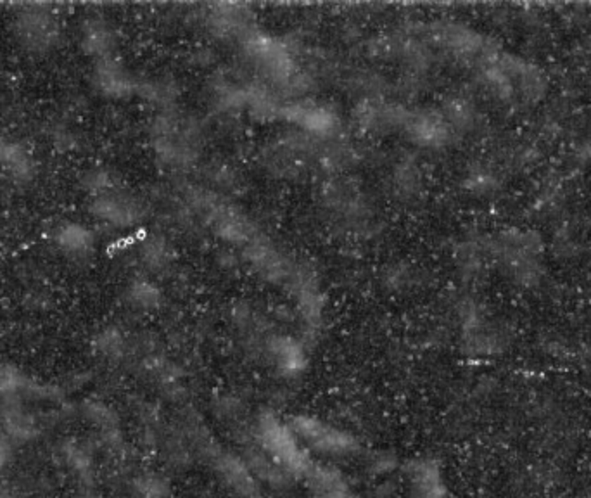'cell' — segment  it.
Wrapping results in <instances>:
<instances>
[{
    "instance_id": "cell-18",
    "label": "cell",
    "mask_w": 591,
    "mask_h": 498,
    "mask_svg": "<svg viewBox=\"0 0 591 498\" xmlns=\"http://www.w3.org/2000/svg\"><path fill=\"white\" fill-rule=\"evenodd\" d=\"M86 498H97V497H86Z\"/></svg>"
},
{
    "instance_id": "cell-5",
    "label": "cell",
    "mask_w": 591,
    "mask_h": 498,
    "mask_svg": "<svg viewBox=\"0 0 591 498\" xmlns=\"http://www.w3.org/2000/svg\"><path fill=\"white\" fill-rule=\"evenodd\" d=\"M311 486L317 498H356L341 476L329 469H315L311 473Z\"/></svg>"
},
{
    "instance_id": "cell-6",
    "label": "cell",
    "mask_w": 591,
    "mask_h": 498,
    "mask_svg": "<svg viewBox=\"0 0 591 498\" xmlns=\"http://www.w3.org/2000/svg\"><path fill=\"white\" fill-rule=\"evenodd\" d=\"M21 30L25 32V39L32 40L30 44H35L37 47L48 44V40L54 35V21L47 13L37 11V13H28L22 16Z\"/></svg>"
},
{
    "instance_id": "cell-16",
    "label": "cell",
    "mask_w": 591,
    "mask_h": 498,
    "mask_svg": "<svg viewBox=\"0 0 591 498\" xmlns=\"http://www.w3.org/2000/svg\"><path fill=\"white\" fill-rule=\"evenodd\" d=\"M86 44L93 49L96 52H103L109 49V44H111V37H109L108 30H104L103 26H93L89 33H86Z\"/></svg>"
},
{
    "instance_id": "cell-8",
    "label": "cell",
    "mask_w": 591,
    "mask_h": 498,
    "mask_svg": "<svg viewBox=\"0 0 591 498\" xmlns=\"http://www.w3.org/2000/svg\"><path fill=\"white\" fill-rule=\"evenodd\" d=\"M135 495L138 498H168L169 485L157 474H142L134 481Z\"/></svg>"
},
{
    "instance_id": "cell-7",
    "label": "cell",
    "mask_w": 591,
    "mask_h": 498,
    "mask_svg": "<svg viewBox=\"0 0 591 498\" xmlns=\"http://www.w3.org/2000/svg\"><path fill=\"white\" fill-rule=\"evenodd\" d=\"M97 210L104 218L111 220L112 224H131L135 220V208L128 205L126 201L115 198L100 199L97 203Z\"/></svg>"
},
{
    "instance_id": "cell-15",
    "label": "cell",
    "mask_w": 591,
    "mask_h": 498,
    "mask_svg": "<svg viewBox=\"0 0 591 498\" xmlns=\"http://www.w3.org/2000/svg\"><path fill=\"white\" fill-rule=\"evenodd\" d=\"M100 83L108 87V90H111V92H119L126 85V80L122 70L115 66H106L100 71Z\"/></svg>"
},
{
    "instance_id": "cell-3",
    "label": "cell",
    "mask_w": 591,
    "mask_h": 498,
    "mask_svg": "<svg viewBox=\"0 0 591 498\" xmlns=\"http://www.w3.org/2000/svg\"><path fill=\"white\" fill-rule=\"evenodd\" d=\"M213 456L218 474L230 486L233 492L247 498L258 497V481H256V476L251 473L246 462H242V460H239L235 455L230 454H213Z\"/></svg>"
},
{
    "instance_id": "cell-12",
    "label": "cell",
    "mask_w": 591,
    "mask_h": 498,
    "mask_svg": "<svg viewBox=\"0 0 591 498\" xmlns=\"http://www.w3.org/2000/svg\"><path fill=\"white\" fill-rule=\"evenodd\" d=\"M130 296L134 300V303L137 307L142 308H150L156 307L157 301H160V293L149 282H137L134 288L130 289Z\"/></svg>"
},
{
    "instance_id": "cell-10",
    "label": "cell",
    "mask_w": 591,
    "mask_h": 498,
    "mask_svg": "<svg viewBox=\"0 0 591 498\" xmlns=\"http://www.w3.org/2000/svg\"><path fill=\"white\" fill-rule=\"evenodd\" d=\"M63 452L66 464H70L78 473H86V471L90 469V466H92V459H90L89 452H86L82 445L74 443V441H70V443L64 445Z\"/></svg>"
},
{
    "instance_id": "cell-11",
    "label": "cell",
    "mask_w": 591,
    "mask_h": 498,
    "mask_svg": "<svg viewBox=\"0 0 591 498\" xmlns=\"http://www.w3.org/2000/svg\"><path fill=\"white\" fill-rule=\"evenodd\" d=\"M275 355H277V360L280 362V365H284L285 369H299L301 362H303V353L297 348L296 343L292 341H278L275 345Z\"/></svg>"
},
{
    "instance_id": "cell-4",
    "label": "cell",
    "mask_w": 591,
    "mask_h": 498,
    "mask_svg": "<svg viewBox=\"0 0 591 498\" xmlns=\"http://www.w3.org/2000/svg\"><path fill=\"white\" fill-rule=\"evenodd\" d=\"M247 467L254 476L272 483L273 486H284L289 481V471L282 467L268 452L251 450L247 454Z\"/></svg>"
},
{
    "instance_id": "cell-14",
    "label": "cell",
    "mask_w": 591,
    "mask_h": 498,
    "mask_svg": "<svg viewBox=\"0 0 591 498\" xmlns=\"http://www.w3.org/2000/svg\"><path fill=\"white\" fill-rule=\"evenodd\" d=\"M86 417L92 422H96L97 426H100L103 429H115L116 426V415L112 414V410L109 407L103 405V403H90L86 407Z\"/></svg>"
},
{
    "instance_id": "cell-2",
    "label": "cell",
    "mask_w": 591,
    "mask_h": 498,
    "mask_svg": "<svg viewBox=\"0 0 591 498\" xmlns=\"http://www.w3.org/2000/svg\"><path fill=\"white\" fill-rule=\"evenodd\" d=\"M294 431L301 435L306 441H310L315 448L323 452H332V454H344L351 452L355 447L353 438L346 436L344 433L337 429L329 428L315 419L299 417L294 421Z\"/></svg>"
},
{
    "instance_id": "cell-9",
    "label": "cell",
    "mask_w": 591,
    "mask_h": 498,
    "mask_svg": "<svg viewBox=\"0 0 591 498\" xmlns=\"http://www.w3.org/2000/svg\"><path fill=\"white\" fill-rule=\"evenodd\" d=\"M63 248L71 253L86 251L90 246V234L80 225H67L66 229L59 234Z\"/></svg>"
},
{
    "instance_id": "cell-17",
    "label": "cell",
    "mask_w": 591,
    "mask_h": 498,
    "mask_svg": "<svg viewBox=\"0 0 591 498\" xmlns=\"http://www.w3.org/2000/svg\"><path fill=\"white\" fill-rule=\"evenodd\" d=\"M0 498H13L11 495H6V493H2V495H0Z\"/></svg>"
},
{
    "instance_id": "cell-13",
    "label": "cell",
    "mask_w": 591,
    "mask_h": 498,
    "mask_svg": "<svg viewBox=\"0 0 591 498\" xmlns=\"http://www.w3.org/2000/svg\"><path fill=\"white\" fill-rule=\"evenodd\" d=\"M97 348L106 355V357L116 358L123 353L125 341H123L122 334H119L118 331L109 329L99 336V339H97Z\"/></svg>"
},
{
    "instance_id": "cell-1",
    "label": "cell",
    "mask_w": 591,
    "mask_h": 498,
    "mask_svg": "<svg viewBox=\"0 0 591 498\" xmlns=\"http://www.w3.org/2000/svg\"><path fill=\"white\" fill-rule=\"evenodd\" d=\"M261 440L265 445L266 452L280 464L282 467L291 473V471H304L308 469L306 455L297 448L296 440L291 436V433L285 428H282L273 419H266L261 424Z\"/></svg>"
}]
</instances>
